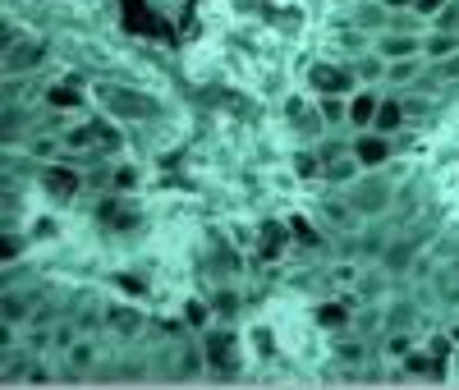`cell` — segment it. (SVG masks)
Instances as JSON below:
<instances>
[{
    "label": "cell",
    "instance_id": "obj_4",
    "mask_svg": "<svg viewBox=\"0 0 459 390\" xmlns=\"http://www.w3.org/2000/svg\"><path fill=\"white\" fill-rule=\"evenodd\" d=\"M244 340L230 331V326H207L203 331V354H207V377H235L244 368L239 359Z\"/></svg>",
    "mask_w": 459,
    "mask_h": 390
},
{
    "label": "cell",
    "instance_id": "obj_21",
    "mask_svg": "<svg viewBox=\"0 0 459 390\" xmlns=\"http://www.w3.org/2000/svg\"><path fill=\"white\" fill-rule=\"evenodd\" d=\"M335 363L340 368H363L368 363V344L354 335H335Z\"/></svg>",
    "mask_w": 459,
    "mask_h": 390
},
{
    "label": "cell",
    "instance_id": "obj_19",
    "mask_svg": "<svg viewBox=\"0 0 459 390\" xmlns=\"http://www.w3.org/2000/svg\"><path fill=\"white\" fill-rule=\"evenodd\" d=\"M400 368L409 377H441V354H432V349H413V354L400 359Z\"/></svg>",
    "mask_w": 459,
    "mask_h": 390
},
{
    "label": "cell",
    "instance_id": "obj_17",
    "mask_svg": "<svg viewBox=\"0 0 459 390\" xmlns=\"http://www.w3.org/2000/svg\"><path fill=\"white\" fill-rule=\"evenodd\" d=\"M32 312H37V308H32L28 294H19V290L10 294V290H5V299H0V322H10V326H32Z\"/></svg>",
    "mask_w": 459,
    "mask_h": 390
},
{
    "label": "cell",
    "instance_id": "obj_12",
    "mask_svg": "<svg viewBox=\"0 0 459 390\" xmlns=\"http://www.w3.org/2000/svg\"><path fill=\"white\" fill-rule=\"evenodd\" d=\"M290 244H294L290 221H266V225H257V257H262V262H276Z\"/></svg>",
    "mask_w": 459,
    "mask_h": 390
},
{
    "label": "cell",
    "instance_id": "obj_18",
    "mask_svg": "<svg viewBox=\"0 0 459 390\" xmlns=\"http://www.w3.org/2000/svg\"><path fill=\"white\" fill-rule=\"evenodd\" d=\"M423 56H428V60H450V56H459V32L432 28V32L423 37Z\"/></svg>",
    "mask_w": 459,
    "mask_h": 390
},
{
    "label": "cell",
    "instance_id": "obj_11",
    "mask_svg": "<svg viewBox=\"0 0 459 390\" xmlns=\"http://www.w3.org/2000/svg\"><path fill=\"white\" fill-rule=\"evenodd\" d=\"M313 322H317V331H326V335H344V331L354 326V308L340 303V299H322V303L313 308Z\"/></svg>",
    "mask_w": 459,
    "mask_h": 390
},
{
    "label": "cell",
    "instance_id": "obj_25",
    "mask_svg": "<svg viewBox=\"0 0 459 390\" xmlns=\"http://www.w3.org/2000/svg\"><path fill=\"white\" fill-rule=\"evenodd\" d=\"M65 354H69V372H92L97 368V344L92 340H74Z\"/></svg>",
    "mask_w": 459,
    "mask_h": 390
},
{
    "label": "cell",
    "instance_id": "obj_32",
    "mask_svg": "<svg viewBox=\"0 0 459 390\" xmlns=\"http://www.w3.org/2000/svg\"><path fill=\"white\" fill-rule=\"evenodd\" d=\"M432 28H446V32H459V0H446V10L432 19Z\"/></svg>",
    "mask_w": 459,
    "mask_h": 390
},
{
    "label": "cell",
    "instance_id": "obj_30",
    "mask_svg": "<svg viewBox=\"0 0 459 390\" xmlns=\"http://www.w3.org/2000/svg\"><path fill=\"white\" fill-rule=\"evenodd\" d=\"M106 179H110L115 193H134V188H138V170H134V166H110Z\"/></svg>",
    "mask_w": 459,
    "mask_h": 390
},
{
    "label": "cell",
    "instance_id": "obj_7",
    "mask_svg": "<svg viewBox=\"0 0 459 390\" xmlns=\"http://www.w3.org/2000/svg\"><path fill=\"white\" fill-rule=\"evenodd\" d=\"M42 193H47V203L69 207L83 193V170L79 166H65V161H47L42 166Z\"/></svg>",
    "mask_w": 459,
    "mask_h": 390
},
{
    "label": "cell",
    "instance_id": "obj_31",
    "mask_svg": "<svg viewBox=\"0 0 459 390\" xmlns=\"http://www.w3.org/2000/svg\"><path fill=\"white\" fill-rule=\"evenodd\" d=\"M212 308H216V317H235V312H239V294L235 290H216Z\"/></svg>",
    "mask_w": 459,
    "mask_h": 390
},
{
    "label": "cell",
    "instance_id": "obj_3",
    "mask_svg": "<svg viewBox=\"0 0 459 390\" xmlns=\"http://www.w3.org/2000/svg\"><path fill=\"white\" fill-rule=\"evenodd\" d=\"M303 83H308L313 97H354L363 88V78H359L354 60H313Z\"/></svg>",
    "mask_w": 459,
    "mask_h": 390
},
{
    "label": "cell",
    "instance_id": "obj_28",
    "mask_svg": "<svg viewBox=\"0 0 459 390\" xmlns=\"http://www.w3.org/2000/svg\"><path fill=\"white\" fill-rule=\"evenodd\" d=\"M381 344H386V349H381V354H386V359H404V354H413V349H418V340H413V331H386V340H381Z\"/></svg>",
    "mask_w": 459,
    "mask_h": 390
},
{
    "label": "cell",
    "instance_id": "obj_35",
    "mask_svg": "<svg viewBox=\"0 0 459 390\" xmlns=\"http://www.w3.org/2000/svg\"><path fill=\"white\" fill-rule=\"evenodd\" d=\"M253 340H257V354L262 359H276V335L272 331H253Z\"/></svg>",
    "mask_w": 459,
    "mask_h": 390
},
{
    "label": "cell",
    "instance_id": "obj_23",
    "mask_svg": "<svg viewBox=\"0 0 459 390\" xmlns=\"http://www.w3.org/2000/svg\"><path fill=\"white\" fill-rule=\"evenodd\" d=\"M423 60H428V56H409V60H391V65H386V83H395V88L413 83V78L423 74Z\"/></svg>",
    "mask_w": 459,
    "mask_h": 390
},
{
    "label": "cell",
    "instance_id": "obj_15",
    "mask_svg": "<svg viewBox=\"0 0 459 390\" xmlns=\"http://www.w3.org/2000/svg\"><path fill=\"white\" fill-rule=\"evenodd\" d=\"M42 101H47V110H60V115H74V110H83V101H88V92H83L79 83H51V88L42 92Z\"/></svg>",
    "mask_w": 459,
    "mask_h": 390
},
{
    "label": "cell",
    "instance_id": "obj_40",
    "mask_svg": "<svg viewBox=\"0 0 459 390\" xmlns=\"http://www.w3.org/2000/svg\"><path fill=\"white\" fill-rule=\"evenodd\" d=\"M450 266H455V271H459V257H455V262H450Z\"/></svg>",
    "mask_w": 459,
    "mask_h": 390
},
{
    "label": "cell",
    "instance_id": "obj_34",
    "mask_svg": "<svg viewBox=\"0 0 459 390\" xmlns=\"http://www.w3.org/2000/svg\"><path fill=\"white\" fill-rule=\"evenodd\" d=\"M441 10H446V0H413V14H418V19H428V23H432Z\"/></svg>",
    "mask_w": 459,
    "mask_h": 390
},
{
    "label": "cell",
    "instance_id": "obj_24",
    "mask_svg": "<svg viewBox=\"0 0 459 390\" xmlns=\"http://www.w3.org/2000/svg\"><path fill=\"white\" fill-rule=\"evenodd\" d=\"M290 234H294V244L299 248H308V253H317L326 239H322V230L313 225V221H303V216H290Z\"/></svg>",
    "mask_w": 459,
    "mask_h": 390
},
{
    "label": "cell",
    "instance_id": "obj_22",
    "mask_svg": "<svg viewBox=\"0 0 459 390\" xmlns=\"http://www.w3.org/2000/svg\"><path fill=\"white\" fill-rule=\"evenodd\" d=\"M354 60V69H359V78H363V83H386V60H381L377 51H363V56H350Z\"/></svg>",
    "mask_w": 459,
    "mask_h": 390
},
{
    "label": "cell",
    "instance_id": "obj_13",
    "mask_svg": "<svg viewBox=\"0 0 459 390\" xmlns=\"http://www.w3.org/2000/svg\"><path fill=\"white\" fill-rule=\"evenodd\" d=\"M377 106H381V92L372 88V83H363L354 97H350V125L344 129H372V120H377Z\"/></svg>",
    "mask_w": 459,
    "mask_h": 390
},
{
    "label": "cell",
    "instance_id": "obj_5",
    "mask_svg": "<svg viewBox=\"0 0 459 390\" xmlns=\"http://www.w3.org/2000/svg\"><path fill=\"white\" fill-rule=\"evenodd\" d=\"M285 125H290V134L294 138H303V143H322L326 138V115H322V101L308 92H294V97H285Z\"/></svg>",
    "mask_w": 459,
    "mask_h": 390
},
{
    "label": "cell",
    "instance_id": "obj_9",
    "mask_svg": "<svg viewBox=\"0 0 459 390\" xmlns=\"http://www.w3.org/2000/svg\"><path fill=\"white\" fill-rule=\"evenodd\" d=\"M47 65V47L32 37H5V78H28Z\"/></svg>",
    "mask_w": 459,
    "mask_h": 390
},
{
    "label": "cell",
    "instance_id": "obj_36",
    "mask_svg": "<svg viewBox=\"0 0 459 390\" xmlns=\"http://www.w3.org/2000/svg\"><path fill=\"white\" fill-rule=\"evenodd\" d=\"M23 253V234H5V248H0V257H5V266Z\"/></svg>",
    "mask_w": 459,
    "mask_h": 390
},
{
    "label": "cell",
    "instance_id": "obj_39",
    "mask_svg": "<svg viewBox=\"0 0 459 390\" xmlns=\"http://www.w3.org/2000/svg\"><path fill=\"white\" fill-rule=\"evenodd\" d=\"M381 5H386V10L395 14V10H413V0H381Z\"/></svg>",
    "mask_w": 459,
    "mask_h": 390
},
{
    "label": "cell",
    "instance_id": "obj_1",
    "mask_svg": "<svg viewBox=\"0 0 459 390\" xmlns=\"http://www.w3.org/2000/svg\"><path fill=\"white\" fill-rule=\"evenodd\" d=\"M92 101H97L101 115H110L115 125H147V120L161 115V101L147 88H134V83H97Z\"/></svg>",
    "mask_w": 459,
    "mask_h": 390
},
{
    "label": "cell",
    "instance_id": "obj_2",
    "mask_svg": "<svg viewBox=\"0 0 459 390\" xmlns=\"http://www.w3.org/2000/svg\"><path fill=\"white\" fill-rule=\"evenodd\" d=\"M344 203L354 207L359 221H377L386 216L391 203H395V179L386 170H363L354 184H344Z\"/></svg>",
    "mask_w": 459,
    "mask_h": 390
},
{
    "label": "cell",
    "instance_id": "obj_26",
    "mask_svg": "<svg viewBox=\"0 0 459 390\" xmlns=\"http://www.w3.org/2000/svg\"><path fill=\"white\" fill-rule=\"evenodd\" d=\"M216 322V308L207 299H188L184 303V326H194V331H207Z\"/></svg>",
    "mask_w": 459,
    "mask_h": 390
},
{
    "label": "cell",
    "instance_id": "obj_38",
    "mask_svg": "<svg viewBox=\"0 0 459 390\" xmlns=\"http://www.w3.org/2000/svg\"><path fill=\"white\" fill-rule=\"evenodd\" d=\"M56 344L69 349V344H74V326H56Z\"/></svg>",
    "mask_w": 459,
    "mask_h": 390
},
{
    "label": "cell",
    "instance_id": "obj_16",
    "mask_svg": "<svg viewBox=\"0 0 459 390\" xmlns=\"http://www.w3.org/2000/svg\"><path fill=\"white\" fill-rule=\"evenodd\" d=\"M101 322H106L115 335H125V340H129V335L143 331V312L129 308V303H115V308H106V317H101Z\"/></svg>",
    "mask_w": 459,
    "mask_h": 390
},
{
    "label": "cell",
    "instance_id": "obj_10",
    "mask_svg": "<svg viewBox=\"0 0 459 390\" xmlns=\"http://www.w3.org/2000/svg\"><path fill=\"white\" fill-rule=\"evenodd\" d=\"M372 51L381 60H409V56H423V32L418 28H386V32H377L372 37Z\"/></svg>",
    "mask_w": 459,
    "mask_h": 390
},
{
    "label": "cell",
    "instance_id": "obj_29",
    "mask_svg": "<svg viewBox=\"0 0 459 390\" xmlns=\"http://www.w3.org/2000/svg\"><path fill=\"white\" fill-rule=\"evenodd\" d=\"M413 253H418V239H400V244L386 253V271H395V276H400V271L413 262Z\"/></svg>",
    "mask_w": 459,
    "mask_h": 390
},
{
    "label": "cell",
    "instance_id": "obj_14",
    "mask_svg": "<svg viewBox=\"0 0 459 390\" xmlns=\"http://www.w3.org/2000/svg\"><path fill=\"white\" fill-rule=\"evenodd\" d=\"M404 120H409V101H404V97H395V92H381V106H377L372 129H377V134H400V129H404Z\"/></svg>",
    "mask_w": 459,
    "mask_h": 390
},
{
    "label": "cell",
    "instance_id": "obj_6",
    "mask_svg": "<svg viewBox=\"0 0 459 390\" xmlns=\"http://www.w3.org/2000/svg\"><path fill=\"white\" fill-rule=\"evenodd\" d=\"M97 225L110 230V234H134L143 225V212H138V203L129 198V193H115L110 188V198L97 203Z\"/></svg>",
    "mask_w": 459,
    "mask_h": 390
},
{
    "label": "cell",
    "instance_id": "obj_20",
    "mask_svg": "<svg viewBox=\"0 0 459 390\" xmlns=\"http://www.w3.org/2000/svg\"><path fill=\"white\" fill-rule=\"evenodd\" d=\"M69 152H83V156H97V120H88V125H74V129H65V138H60Z\"/></svg>",
    "mask_w": 459,
    "mask_h": 390
},
{
    "label": "cell",
    "instance_id": "obj_8",
    "mask_svg": "<svg viewBox=\"0 0 459 390\" xmlns=\"http://www.w3.org/2000/svg\"><path fill=\"white\" fill-rule=\"evenodd\" d=\"M350 152L359 156L363 170H386L391 156H395V134H377V129H359Z\"/></svg>",
    "mask_w": 459,
    "mask_h": 390
},
{
    "label": "cell",
    "instance_id": "obj_37",
    "mask_svg": "<svg viewBox=\"0 0 459 390\" xmlns=\"http://www.w3.org/2000/svg\"><path fill=\"white\" fill-rule=\"evenodd\" d=\"M437 78H459V56H450V60H437Z\"/></svg>",
    "mask_w": 459,
    "mask_h": 390
},
{
    "label": "cell",
    "instance_id": "obj_27",
    "mask_svg": "<svg viewBox=\"0 0 459 390\" xmlns=\"http://www.w3.org/2000/svg\"><path fill=\"white\" fill-rule=\"evenodd\" d=\"M413 322H418V308L409 299H395L386 308V331H413Z\"/></svg>",
    "mask_w": 459,
    "mask_h": 390
},
{
    "label": "cell",
    "instance_id": "obj_33",
    "mask_svg": "<svg viewBox=\"0 0 459 390\" xmlns=\"http://www.w3.org/2000/svg\"><path fill=\"white\" fill-rule=\"evenodd\" d=\"M19 138H23V110L5 106V143H19Z\"/></svg>",
    "mask_w": 459,
    "mask_h": 390
}]
</instances>
